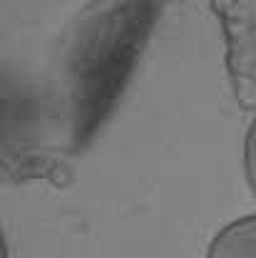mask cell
<instances>
[{"label": "cell", "mask_w": 256, "mask_h": 258, "mask_svg": "<svg viewBox=\"0 0 256 258\" xmlns=\"http://www.w3.org/2000/svg\"><path fill=\"white\" fill-rule=\"evenodd\" d=\"M167 0H92L58 40L50 117L60 147L82 152L127 87Z\"/></svg>", "instance_id": "1"}, {"label": "cell", "mask_w": 256, "mask_h": 258, "mask_svg": "<svg viewBox=\"0 0 256 258\" xmlns=\"http://www.w3.org/2000/svg\"><path fill=\"white\" fill-rule=\"evenodd\" d=\"M45 164L40 154V112L23 85L0 75V174L37 176Z\"/></svg>", "instance_id": "2"}, {"label": "cell", "mask_w": 256, "mask_h": 258, "mask_svg": "<svg viewBox=\"0 0 256 258\" xmlns=\"http://www.w3.org/2000/svg\"><path fill=\"white\" fill-rule=\"evenodd\" d=\"M226 42V72L234 97L256 109V0H209Z\"/></svg>", "instance_id": "3"}, {"label": "cell", "mask_w": 256, "mask_h": 258, "mask_svg": "<svg viewBox=\"0 0 256 258\" xmlns=\"http://www.w3.org/2000/svg\"><path fill=\"white\" fill-rule=\"evenodd\" d=\"M207 258H256V214L226 224L212 238Z\"/></svg>", "instance_id": "4"}, {"label": "cell", "mask_w": 256, "mask_h": 258, "mask_svg": "<svg viewBox=\"0 0 256 258\" xmlns=\"http://www.w3.org/2000/svg\"><path fill=\"white\" fill-rule=\"evenodd\" d=\"M244 171H246L249 189L256 196V117L246 132V139H244Z\"/></svg>", "instance_id": "5"}, {"label": "cell", "mask_w": 256, "mask_h": 258, "mask_svg": "<svg viewBox=\"0 0 256 258\" xmlns=\"http://www.w3.org/2000/svg\"><path fill=\"white\" fill-rule=\"evenodd\" d=\"M0 258H8V246H5V238L0 233Z\"/></svg>", "instance_id": "6"}]
</instances>
